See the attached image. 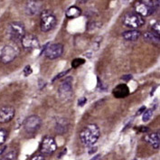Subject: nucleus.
<instances>
[{
  "mask_svg": "<svg viewBox=\"0 0 160 160\" xmlns=\"http://www.w3.org/2000/svg\"><path fill=\"white\" fill-rule=\"evenodd\" d=\"M122 23L125 26L137 29L138 27L142 26L145 24V19L140 14H137L136 12H128L124 14Z\"/></svg>",
  "mask_w": 160,
  "mask_h": 160,
  "instance_id": "20e7f679",
  "label": "nucleus"
},
{
  "mask_svg": "<svg viewBox=\"0 0 160 160\" xmlns=\"http://www.w3.org/2000/svg\"><path fill=\"white\" fill-rule=\"evenodd\" d=\"M67 72H69V70H67V71H65V72H61V73H59L57 76H55V77H54V78L53 79V82H55V80H58V79H60L61 77H63V76L64 75V74H66Z\"/></svg>",
  "mask_w": 160,
  "mask_h": 160,
  "instance_id": "bb28decb",
  "label": "nucleus"
},
{
  "mask_svg": "<svg viewBox=\"0 0 160 160\" xmlns=\"http://www.w3.org/2000/svg\"><path fill=\"white\" fill-rule=\"evenodd\" d=\"M87 102V99L85 98V97H82V98H80L79 99H78V106H80V107H82L83 105Z\"/></svg>",
  "mask_w": 160,
  "mask_h": 160,
  "instance_id": "a878e982",
  "label": "nucleus"
},
{
  "mask_svg": "<svg viewBox=\"0 0 160 160\" xmlns=\"http://www.w3.org/2000/svg\"><path fill=\"white\" fill-rule=\"evenodd\" d=\"M152 30L153 31H151V32H153V33H155L156 34H157V36H159V34H160V24H159V23H156L154 24V26H152Z\"/></svg>",
  "mask_w": 160,
  "mask_h": 160,
  "instance_id": "b1692460",
  "label": "nucleus"
},
{
  "mask_svg": "<svg viewBox=\"0 0 160 160\" xmlns=\"http://www.w3.org/2000/svg\"><path fill=\"white\" fill-rule=\"evenodd\" d=\"M145 109H146V107H145V106H142L140 109H138V111L137 112V114H136V115H137V116H138V115H140L141 113H143V112H144Z\"/></svg>",
  "mask_w": 160,
  "mask_h": 160,
  "instance_id": "c756f323",
  "label": "nucleus"
},
{
  "mask_svg": "<svg viewBox=\"0 0 160 160\" xmlns=\"http://www.w3.org/2000/svg\"><path fill=\"white\" fill-rule=\"evenodd\" d=\"M149 130L148 128H146V127H141L140 128V132H147Z\"/></svg>",
  "mask_w": 160,
  "mask_h": 160,
  "instance_id": "7c9ffc66",
  "label": "nucleus"
},
{
  "mask_svg": "<svg viewBox=\"0 0 160 160\" xmlns=\"http://www.w3.org/2000/svg\"><path fill=\"white\" fill-rule=\"evenodd\" d=\"M56 149H57V145L55 140H54V138L50 136L44 137L41 144V147H40V150H41L42 154L49 156V155H52L55 152Z\"/></svg>",
  "mask_w": 160,
  "mask_h": 160,
  "instance_id": "1a4fd4ad",
  "label": "nucleus"
},
{
  "mask_svg": "<svg viewBox=\"0 0 160 160\" xmlns=\"http://www.w3.org/2000/svg\"><path fill=\"white\" fill-rule=\"evenodd\" d=\"M152 115H153V109H147L144 112L143 114V118H142V120L144 122H147L148 121L149 119L152 118Z\"/></svg>",
  "mask_w": 160,
  "mask_h": 160,
  "instance_id": "4be33fe9",
  "label": "nucleus"
},
{
  "mask_svg": "<svg viewBox=\"0 0 160 160\" xmlns=\"http://www.w3.org/2000/svg\"><path fill=\"white\" fill-rule=\"evenodd\" d=\"M96 151H97V147H94V149H93V148H92L91 150L89 151V154H92V153L96 152Z\"/></svg>",
  "mask_w": 160,
  "mask_h": 160,
  "instance_id": "473e14b6",
  "label": "nucleus"
},
{
  "mask_svg": "<svg viewBox=\"0 0 160 160\" xmlns=\"http://www.w3.org/2000/svg\"><path fill=\"white\" fill-rule=\"evenodd\" d=\"M32 72H33V70H32V68H31V66H30V65H26V67H24V74L26 76H29Z\"/></svg>",
  "mask_w": 160,
  "mask_h": 160,
  "instance_id": "393cba45",
  "label": "nucleus"
},
{
  "mask_svg": "<svg viewBox=\"0 0 160 160\" xmlns=\"http://www.w3.org/2000/svg\"><path fill=\"white\" fill-rule=\"evenodd\" d=\"M132 79V75L131 74H126V75H124L121 77V80L122 81H125V82H128L129 81V80H131Z\"/></svg>",
  "mask_w": 160,
  "mask_h": 160,
  "instance_id": "c85d7f7f",
  "label": "nucleus"
},
{
  "mask_svg": "<svg viewBox=\"0 0 160 160\" xmlns=\"http://www.w3.org/2000/svg\"><path fill=\"white\" fill-rule=\"evenodd\" d=\"M129 94V89L126 84H119L113 90V95L115 98L121 99L126 98Z\"/></svg>",
  "mask_w": 160,
  "mask_h": 160,
  "instance_id": "4468645a",
  "label": "nucleus"
},
{
  "mask_svg": "<svg viewBox=\"0 0 160 160\" xmlns=\"http://www.w3.org/2000/svg\"><path fill=\"white\" fill-rule=\"evenodd\" d=\"M143 37L148 43H155V44H159V36H157V34H156L153 33V32H147V33H145Z\"/></svg>",
  "mask_w": 160,
  "mask_h": 160,
  "instance_id": "6ab92c4d",
  "label": "nucleus"
},
{
  "mask_svg": "<svg viewBox=\"0 0 160 160\" xmlns=\"http://www.w3.org/2000/svg\"><path fill=\"white\" fill-rule=\"evenodd\" d=\"M85 63V60L82 58H76L72 62V68H78Z\"/></svg>",
  "mask_w": 160,
  "mask_h": 160,
  "instance_id": "412c9836",
  "label": "nucleus"
},
{
  "mask_svg": "<svg viewBox=\"0 0 160 160\" xmlns=\"http://www.w3.org/2000/svg\"><path fill=\"white\" fill-rule=\"evenodd\" d=\"M18 55V49L16 46L7 44L0 50V61L4 63L13 62Z\"/></svg>",
  "mask_w": 160,
  "mask_h": 160,
  "instance_id": "423d86ee",
  "label": "nucleus"
},
{
  "mask_svg": "<svg viewBox=\"0 0 160 160\" xmlns=\"http://www.w3.org/2000/svg\"><path fill=\"white\" fill-rule=\"evenodd\" d=\"M69 122L65 119H60L57 120L55 125V131L58 134H63L68 130Z\"/></svg>",
  "mask_w": 160,
  "mask_h": 160,
  "instance_id": "dca6fc26",
  "label": "nucleus"
},
{
  "mask_svg": "<svg viewBox=\"0 0 160 160\" xmlns=\"http://www.w3.org/2000/svg\"><path fill=\"white\" fill-rule=\"evenodd\" d=\"M41 7V1H28L26 4V12L31 16H34V14H36L40 11Z\"/></svg>",
  "mask_w": 160,
  "mask_h": 160,
  "instance_id": "2eb2a0df",
  "label": "nucleus"
},
{
  "mask_svg": "<svg viewBox=\"0 0 160 160\" xmlns=\"http://www.w3.org/2000/svg\"><path fill=\"white\" fill-rule=\"evenodd\" d=\"M82 14V10L80 9L78 7H69L66 12H65V16L67 18H70V19H72V18H77L79 17Z\"/></svg>",
  "mask_w": 160,
  "mask_h": 160,
  "instance_id": "a211bd4d",
  "label": "nucleus"
},
{
  "mask_svg": "<svg viewBox=\"0 0 160 160\" xmlns=\"http://www.w3.org/2000/svg\"><path fill=\"white\" fill-rule=\"evenodd\" d=\"M22 46L26 50L37 49L40 46L38 38L32 34H26L21 40Z\"/></svg>",
  "mask_w": 160,
  "mask_h": 160,
  "instance_id": "9b49d317",
  "label": "nucleus"
},
{
  "mask_svg": "<svg viewBox=\"0 0 160 160\" xmlns=\"http://www.w3.org/2000/svg\"><path fill=\"white\" fill-rule=\"evenodd\" d=\"M144 140L148 143L153 148H159L160 146V135L159 132L149 133L144 137Z\"/></svg>",
  "mask_w": 160,
  "mask_h": 160,
  "instance_id": "ddd939ff",
  "label": "nucleus"
},
{
  "mask_svg": "<svg viewBox=\"0 0 160 160\" xmlns=\"http://www.w3.org/2000/svg\"><path fill=\"white\" fill-rule=\"evenodd\" d=\"M16 151L11 150L7 153H5V155L0 160H16Z\"/></svg>",
  "mask_w": 160,
  "mask_h": 160,
  "instance_id": "aec40b11",
  "label": "nucleus"
},
{
  "mask_svg": "<svg viewBox=\"0 0 160 160\" xmlns=\"http://www.w3.org/2000/svg\"><path fill=\"white\" fill-rule=\"evenodd\" d=\"M72 77H67L64 81L61 83L58 89L59 96L62 101H68L71 99L72 95Z\"/></svg>",
  "mask_w": 160,
  "mask_h": 160,
  "instance_id": "0eeeda50",
  "label": "nucleus"
},
{
  "mask_svg": "<svg viewBox=\"0 0 160 160\" xmlns=\"http://www.w3.org/2000/svg\"><path fill=\"white\" fill-rule=\"evenodd\" d=\"M30 160H44V157L43 155H36V156H34Z\"/></svg>",
  "mask_w": 160,
  "mask_h": 160,
  "instance_id": "cd10ccee",
  "label": "nucleus"
},
{
  "mask_svg": "<svg viewBox=\"0 0 160 160\" xmlns=\"http://www.w3.org/2000/svg\"><path fill=\"white\" fill-rule=\"evenodd\" d=\"M14 109L10 106H5L0 109V122L7 123L12 120L14 116Z\"/></svg>",
  "mask_w": 160,
  "mask_h": 160,
  "instance_id": "f8f14e48",
  "label": "nucleus"
},
{
  "mask_svg": "<svg viewBox=\"0 0 160 160\" xmlns=\"http://www.w3.org/2000/svg\"><path fill=\"white\" fill-rule=\"evenodd\" d=\"M133 160H138V159H133Z\"/></svg>",
  "mask_w": 160,
  "mask_h": 160,
  "instance_id": "72a5a7b5",
  "label": "nucleus"
},
{
  "mask_svg": "<svg viewBox=\"0 0 160 160\" xmlns=\"http://www.w3.org/2000/svg\"><path fill=\"white\" fill-rule=\"evenodd\" d=\"M7 36L14 42H21L22 38L26 34V28L20 22H13L9 24L7 29Z\"/></svg>",
  "mask_w": 160,
  "mask_h": 160,
  "instance_id": "7ed1b4c3",
  "label": "nucleus"
},
{
  "mask_svg": "<svg viewBox=\"0 0 160 160\" xmlns=\"http://www.w3.org/2000/svg\"><path fill=\"white\" fill-rule=\"evenodd\" d=\"M99 158H101V155L98 154V155H96V156H94L91 160H99Z\"/></svg>",
  "mask_w": 160,
  "mask_h": 160,
  "instance_id": "2f4dec72",
  "label": "nucleus"
},
{
  "mask_svg": "<svg viewBox=\"0 0 160 160\" xmlns=\"http://www.w3.org/2000/svg\"><path fill=\"white\" fill-rule=\"evenodd\" d=\"M99 128L95 124H89L80 133V138L84 146H92L99 138Z\"/></svg>",
  "mask_w": 160,
  "mask_h": 160,
  "instance_id": "f257e3e1",
  "label": "nucleus"
},
{
  "mask_svg": "<svg viewBox=\"0 0 160 160\" xmlns=\"http://www.w3.org/2000/svg\"><path fill=\"white\" fill-rule=\"evenodd\" d=\"M140 32L138 30H128L122 34V36L127 41H136L140 36Z\"/></svg>",
  "mask_w": 160,
  "mask_h": 160,
  "instance_id": "f3484780",
  "label": "nucleus"
},
{
  "mask_svg": "<svg viewBox=\"0 0 160 160\" xmlns=\"http://www.w3.org/2000/svg\"><path fill=\"white\" fill-rule=\"evenodd\" d=\"M56 17L51 12L45 10L41 14V30L43 32H49L55 26L56 24Z\"/></svg>",
  "mask_w": 160,
  "mask_h": 160,
  "instance_id": "39448f33",
  "label": "nucleus"
},
{
  "mask_svg": "<svg viewBox=\"0 0 160 160\" xmlns=\"http://www.w3.org/2000/svg\"><path fill=\"white\" fill-rule=\"evenodd\" d=\"M42 124V120L38 116H36V115H33V116H30L29 118H27L26 119L24 124V127L27 133H34L36 132L38 129L41 127Z\"/></svg>",
  "mask_w": 160,
  "mask_h": 160,
  "instance_id": "9d476101",
  "label": "nucleus"
},
{
  "mask_svg": "<svg viewBox=\"0 0 160 160\" xmlns=\"http://www.w3.org/2000/svg\"><path fill=\"white\" fill-rule=\"evenodd\" d=\"M7 138V131L6 129H0V146L4 144Z\"/></svg>",
  "mask_w": 160,
  "mask_h": 160,
  "instance_id": "5701e85b",
  "label": "nucleus"
},
{
  "mask_svg": "<svg viewBox=\"0 0 160 160\" xmlns=\"http://www.w3.org/2000/svg\"><path fill=\"white\" fill-rule=\"evenodd\" d=\"M159 7V1H138L135 4L136 13L143 16H148L152 14Z\"/></svg>",
  "mask_w": 160,
  "mask_h": 160,
  "instance_id": "f03ea898",
  "label": "nucleus"
},
{
  "mask_svg": "<svg viewBox=\"0 0 160 160\" xmlns=\"http://www.w3.org/2000/svg\"><path fill=\"white\" fill-rule=\"evenodd\" d=\"M45 54V56L50 60H54L60 57L63 53V46L61 43H53V44H46L44 49L42 51V53Z\"/></svg>",
  "mask_w": 160,
  "mask_h": 160,
  "instance_id": "6e6552de",
  "label": "nucleus"
}]
</instances>
